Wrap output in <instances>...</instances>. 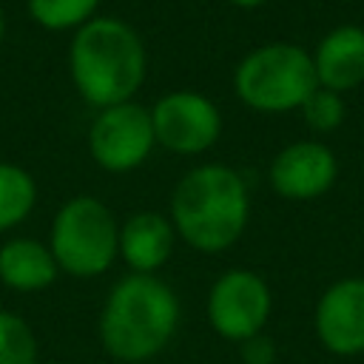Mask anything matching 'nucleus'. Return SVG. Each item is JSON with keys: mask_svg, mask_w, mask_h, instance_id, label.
I'll list each match as a JSON object with an SVG mask.
<instances>
[{"mask_svg": "<svg viewBox=\"0 0 364 364\" xmlns=\"http://www.w3.org/2000/svg\"><path fill=\"white\" fill-rule=\"evenodd\" d=\"M145 71V43L131 23L97 14L74 31L68 46V74L77 94L91 108L100 111L134 100Z\"/></svg>", "mask_w": 364, "mask_h": 364, "instance_id": "f257e3e1", "label": "nucleus"}, {"mask_svg": "<svg viewBox=\"0 0 364 364\" xmlns=\"http://www.w3.org/2000/svg\"><path fill=\"white\" fill-rule=\"evenodd\" d=\"M250 219V193L242 173L222 162L191 168L171 193V225L199 253L233 247Z\"/></svg>", "mask_w": 364, "mask_h": 364, "instance_id": "f03ea898", "label": "nucleus"}, {"mask_svg": "<svg viewBox=\"0 0 364 364\" xmlns=\"http://www.w3.org/2000/svg\"><path fill=\"white\" fill-rule=\"evenodd\" d=\"M179 324V299L156 273H128L105 296L100 313V341L105 353L125 364L156 358Z\"/></svg>", "mask_w": 364, "mask_h": 364, "instance_id": "7ed1b4c3", "label": "nucleus"}, {"mask_svg": "<svg viewBox=\"0 0 364 364\" xmlns=\"http://www.w3.org/2000/svg\"><path fill=\"white\" fill-rule=\"evenodd\" d=\"M316 85L313 57L296 43H264L247 51L233 71L239 102L259 114L299 111Z\"/></svg>", "mask_w": 364, "mask_h": 364, "instance_id": "20e7f679", "label": "nucleus"}, {"mask_svg": "<svg viewBox=\"0 0 364 364\" xmlns=\"http://www.w3.org/2000/svg\"><path fill=\"white\" fill-rule=\"evenodd\" d=\"M48 250L68 276H102L119 256V222L97 196H71L54 213Z\"/></svg>", "mask_w": 364, "mask_h": 364, "instance_id": "39448f33", "label": "nucleus"}, {"mask_svg": "<svg viewBox=\"0 0 364 364\" xmlns=\"http://www.w3.org/2000/svg\"><path fill=\"white\" fill-rule=\"evenodd\" d=\"M273 310V293L267 282L247 267L225 270L208 293V321L225 341L242 344L245 338L264 333Z\"/></svg>", "mask_w": 364, "mask_h": 364, "instance_id": "423d86ee", "label": "nucleus"}, {"mask_svg": "<svg viewBox=\"0 0 364 364\" xmlns=\"http://www.w3.org/2000/svg\"><path fill=\"white\" fill-rule=\"evenodd\" d=\"M148 111L156 145L176 156L205 154L222 134V114L216 102L199 91H168Z\"/></svg>", "mask_w": 364, "mask_h": 364, "instance_id": "0eeeda50", "label": "nucleus"}, {"mask_svg": "<svg viewBox=\"0 0 364 364\" xmlns=\"http://www.w3.org/2000/svg\"><path fill=\"white\" fill-rule=\"evenodd\" d=\"M156 148L151 111L136 102L100 108L88 128V154L108 173L136 171Z\"/></svg>", "mask_w": 364, "mask_h": 364, "instance_id": "6e6552de", "label": "nucleus"}, {"mask_svg": "<svg viewBox=\"0 0 364 364\" xmlns=\"http://www.w3.org/2000/svg\"><path fill=\"white\" fill-rule=\"evenodd\" d=\"M338 176L336 154L318 139H299L284 145L267 171L270 188L290 202H310L324 196Z\"/></svg>", "mask_w": 364, "mask_h": 364, "instance_id": "1a4fd4ad", "label": "nucleus"}, {"mask_svg": "<svg viewBox=\"0 0 364 364\" xmlns=\"http://www.w3.org/2000/svg\"><path fill=\"white\" fill-rule=\"evenodd\" d=\"M313 327L321 347L350 358L364 353V276L333 282L316 301Z\"/></svg>", "mask_w": 364, "mask_h": 364, "instance_id": "9d476101", "label": "nucleus"}, {"mask_svg": "<svg viewBox=\"0 0 364 364\" xmlns=\"http://www.w3.org/2000/svg\"><path fill=\"white\" fill-rule=\"evenodd\" d=\"M313 57V71H316V82L321 88L330 91H353L364 82V28L344 23L330 28L316 51H310Z\"/></svg>", "mask_w": 364, "mask_h": 364, "instance_id": "9b49d317", "label": "nucleus"}, {"mask_svg": "<svg viewBox=\"0 0 364 364\" xmlns=\"http://www.w3.org/2000/svg\"><path fill=\"white\" fill-rule=\"evenodd\" d=\"M176 230L171 216L156 210L131 213L119 225V256L131 267V273H156L173 253Z\"/></svg>", "mask_w": 364, "mask_h": 364, "instance_id": "f8f14e48", "label": "nucleus"}, {"mask_svg": "<svg viewBox=\"0 0 364 364\" xmlns=\"http://www.w3.org/2000/svg\"><path fill=\"white\" fill-rule=\"evenodd\" d=\"M60 267L40 239L14 236L0 245V282L17 293H40L54 284Z\"/></svg>", "mask_w": 364, "mask_h": 364, "instance_id": "ddd939ff", "label": "nucleus"}, {"mask_svg": "<svg viewBox=\"0 0 364 364\" xmlns=\"http://www.w3.org/2000/svg\"><path fill=\"white\" fill-rule=\"evenodd\" d=\"M37 202L34 176L17 162H0V233L28 219Z\"/></svg>", "mask_w": 364, "mask_h": 364, "instance_id": "4468645a", "label": "nucleus"}, {"mask_svg": "<svg viewBox=\"0 0 364 364\" xmlns=\"http://www.w3.org/2000/svg\"><path fill=\"white\" fill-rule=\"evenodd\" d=\"M100 0H26L31 20L48 31H68L97 17Z\"/></svg>", "mask_w": 364, "mask_h": 364, "instance_id": "2eb2a0df", "label": "nucleus"}, {"mask_svg": "<svg viewBox=\"0 0 364 364\" xmlns=\"http://www.w3.org/2000/svg\"><path fill=\"white\" fill-rule=\"evenodd\" d=\"M0 364H37V338L26 318L0 310Z\"/></svg>", "mask_w": 364, "mask_h": 364, "instance_id": "dca6fc26", "label": "nucleus"}, {"mask_svg": "<svg viewBox=\"0 0 364 364\" xmlns=\"http://www.w3.org/2000/svg\"><path fill=\"white\" fill-rule=\"evenodd\" d=\"M299 111H301L307 128L316 131V134H333L344 122V117H347L344 94L330 91V88H321V85H316L310 91V97L301 102Z\"/></svg>", "mask_w": 364, "mask_h": 364, "instance_id": "f3484780", "label": "nucleus"}, {"mask_svg": "<svg viewBox=\"0 0 364 364\" xmlns=\"http://www.w3.org/2000/svg\"><path fill=\"white\" fill-rule=\"evenodd\" d=\"M239 355H242V364H273L276 361V344L270 336L256 333L239 344Z\"/></svg>", "mask_w": 364, "mask_h": 364, "instance_id": "a211bd4d", "label": "nucleus"}, {"mask_svg": "<svg viewBox=\"0 0 364 364\" xmlns=\"http://www.w3.org/2000/svg\"><path fill=\"white\" fill-rule=\"evenodd\" d=\"M230 6H236V9H259V6H264L267 0H228Z\"/></svg>", "mask_w": 364, "mask_h": 364, "instance_id": "6ab92c4d", "label": "nucleus"}, {"mask_svg": "<svg viewBox=\"0 0 364 364\" xmlns=\"http://www.w3.org/2000/svg\"><path fill=\"white\" fill-rule=\"evenodd\" d=\"M3 37H6V11L0 6V43H3Z\"/></svg>", "mask_w": 364, "mask_h": 364, "instance_id": "aec40b11", "label": "nucleus"}]
</instances>
